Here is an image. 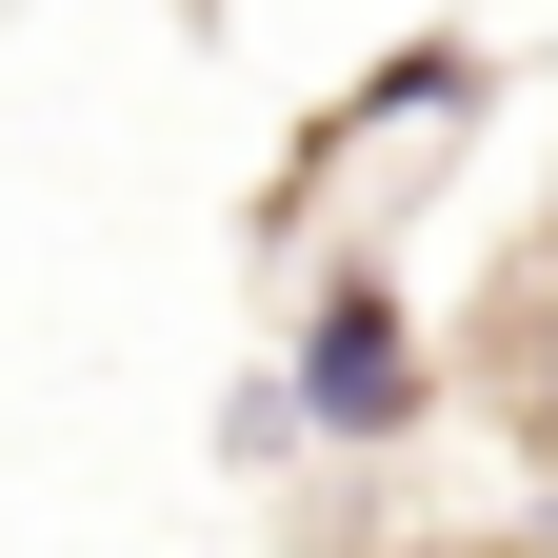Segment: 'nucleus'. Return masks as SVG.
Here are the masks:
<instances>
[{"label":"nucleus","instance_id":"obj_1","mask_svg":"<svg viewBox=\"0 0 558 558\" xmlns=\"http://www.w3.org/2000/svg\"><path fill=\"white\" fill-rule=\"evenodd\" d=\"M300 418H319V439H399V418H418V339H399L379 279H339V300H319V339H300Z\"/></svg>","mask_w":558,"mask_h":558},{"label":"nucleus","instance_id":"obj_2","mask_svg":"<svg viewBox=\"0 0 558 558\" xmlns=\"http://www.w3.org/2000/svg\"><path fill=\"white\" fill-rule=\"evenodd\" d=\"M519 399H538V439H558V279H538V319H519Z\"/></svg>","mask_w":558,"mask_h":558},{"label":"nucleus","instance_id":"obj_3","mask_svg":"<svg viewBox=\"0 0 558 558\" xmlns=\"http://www.w3.org/2000/svg\"><path fill=\"white\" fill-rule=\"evenodd\" d=\"M399 558H459V538H399Z\"/></svg>","mask_w":558,"mask_h":558}]
</instances>
